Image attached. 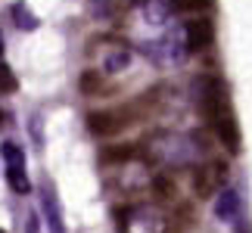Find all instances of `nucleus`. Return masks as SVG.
Segmentation results:
<instances>
[{"label":"nucleus","mask_w":252,"mask_h":233,"mask_svg":"<svg viewBox=\"0 0 252 233\" xmlns=\"http://www.w3.org/2000/svg\"><path fill=\"white\" fill-rule=\"evenodd\" d=\"M0 233H6V230H0Z\"/></svg>","instance_id":"6ab92c4d"},{"label":"nucleus","mask_w":252,"mask_h":233,"mask_svg":"<svg viewBox=\"0 0 252 233\" xmlns=\"http://www.w3.org/2000/svg\"><path fill=\"white\" fill-rule=\"evenodd\" d=\"M212 37H215V31H212L209 19H193V22H187V50H206L212 44Z\"/></svg>","instance_id":"20e7f679"},{"label":"nucleus","mask_w":252,"mask_h":233,"mask_svg":"<svg viewBox=\"0 0 252 233\" xmlns=\"http://www.w3.org/2000/svg\"><path fill=\"white\" fill-rule=\"evenodd\" d=\"M140 149H137V143H119V146H106L100 152V159L106 165H112V162H131V159H137Z\"/></svg>","instance_id":"0eeeda50"},{"label":"nucleus","mask_w":252,"mask_h":233,"mask_svg":"<svg viewBox=\"0 0 252 233\" xmlns=\"http://www.w3.org/2000/svg\"><path fill=\"white\" fill-rule=\"evenodd\" d=\"M215 215L221 221H237V215H240V196L234 190H221V196L215 202Z\"/></svg>","instance_id":"423d86ee"},{"label":"nucleus","mask_w":252,"mask_h":233,"mask_svg":"<svg viewBox=\"0 0 252 233\" xmlns=\"http://www.w3.org/2000/svg\"><path fill=\"white\" fill-rule=\"evenodd\" d=\"M41 208H44V215H47L50 233H65V227H63V215H60V202H56V196H53L50 187H44V193H41Z\"/></svg>","instance_id":"39448f33"},{"label":"nucleus","mask_w":252,"mask_h":233,"mask_svg":"<svg viewBox=\"0 0 252 233\" xmlns=\"http://www.w3.org/2000/svg\"><path fill=\"white\" fill-rule=\"evenodd\" d=\"M0 152H3V162H6V171H25V152L19 143L6 140L3 146H0Z\"/></svg>","instance_id":"6e6552de"},{"label":"nucleus","mask_w":252,"mask_h":233,"mask_svg":"<svg viewBox=\"0 0 252 233\" xmlns=\"http://www.w3.org/2000/svg\"><path fill=\"white\" fill-rule=\"evenodd\" d=\"M168 3H171V9H202L212 0H168Z\"/></svg>","instance_id":"ddd939ff"},{"label":"nucleus","mask_w":252,"mask_h":233,"mask_svg":"<svg viewBox=\"0 0 252 233\" xmlns=\"http://www.w3.org/2000/svg\"><path fill=\"white\" fill-rule=\"evenodd\" d=\"M96 87H100V72H87V75L81 78V90H84V93H94Z\"/></svg>","instance_id":"2eb2a0df"},{"label":"nucleus","mask_w":252,"mask_h":233,"mask_svg":"<svg viewBox=\"0 0 252 233\" xmlns=\"http://www.w3.org/2000/svg\"><path fill=\"white\" fill-rule=\"evenodd\" d=\"M227 183V165L215 159L212 165H206V168H199L196 174V180H193V190H196V196L199 199H209L215 190H221Z\"/></svg>","instance_id":"7ed1b4c3"},{"label":"nucleus","mask_w":252,"mask_h":233,"mask_svg":"<svg viewBox=\"0 0 252 233\" xmlns=\"http://www.w3.org/2000/svg\"><path fill=\"white\" fill-rule=\"evenodd\" d=\"M122 65H128V50L109 56V59H106V72H115V69H122Z\"/></svg>","instance_id":"dca6fc26"},{"label":"nucleus","mask_w":252,"mask_h":233,"mask_svg":"<svg viewBox=\"0 0 252 233\" xmlns=\"http://www.w3.org/2000/svg\"><path fill=\"white\" fill-rule=\"evenodd\" d=\"M147 152H150V159H156L162 165L184 168V165L196 162V155L202 152V146L196 143V137H187V134L156 131V134H150V137H147Z\"/></svg>","instance_id":"f257e3e1"},{"label":"nucleus","mask_w":252,"mask_h":233,"mask_svg":"<svg viewBox=\"0 0 252 233\" xmlns=\"http://www.w3.org/2000/svg\"><path fill=\"white\" fill-rule=\"evenodd\" d=\"M6 183H9L13 193H19V196H25V193L32 190V180H28L25 171H6Z\"/></svg>","instance_id":"9d476101"},{"label":"nucleus","mask_w":252,"mask_h":233,"mask_svg":"<svg viewBox=\"0 0 252 233\" xmlns=\"http://www.w3.org/2000/svg\"><path fill=\"white\" fill-rule=\"evenodd\" d=\"M9 90H16V78L9 75L6 65H0V93H9Z\"/></svg>","instance_id":"4468645a"},{"label":"nucleus","mask_w":252,"mask_h":233,"mask_svg":"<svg viewBox=\"0 0 252 233\" xmlns=\"http://www.w3.org/2000/svg\"><path fill=\"white\" fill-rule=\"evenodd\" d=\"M168 16H171V3H168V0H150V3H147V19H150V22L162 25Z\"/></svg>","instance_id":"1a4fd4ad"},{"label":"nucleus","mask_w":252,"mask_h":233,"mask_svg":"<svg viewBox=\"0 0 252 233\" xmlns=\"http://www.w3.org/2000/svg\"><path fill=\"white\" fill-rule=\"evenodd\" d=\"M119 227L122 233H165L168 230V221H162L159 211H153L150 205H134L128 211L119 215Z\"/></svg>","instance_id":"f03ea898"},{"label":"nucleus","mask_w":252,"mask_h":233,"mask_svg":"<svg viewBox=\"0 0 252 233\" xmlns=\"http://www.w3.org/2000/svg\"><path fill=\"white\" fill-rule=\"evenodd\" d=\"M153 190H156L162 199H171V196H178V183H174L171 177H165V174H159V177L153 180Z\"/></svg>","instance_id":"f8f14e48"},{"label":"nucleus","mask_w":252,"mask_h":233,"mask_svg":"<svg viewBox=\"0 0 252 233\" xmlns=\"http://www.w3.org/2000/svg\"><path fill=\"white\" fill-rule=\"evenodd\" d=\"M0 56H3V34H0Z\"/></svg>","instance_id":"a211bd4d"},{"label":"nucleus","mask_w":252,"mask_h":233,"mask_svg":"<svg viewBox=\"0 0 252 233\" xmlns=\"http://www.w3.org/2000/svg\"><path fill=\"white\" fill-rule=\"evenodd\" d=\"M13 19H16L19 28H28V31H34V28H37V19L32 16V9H28L25 3H16L13 6Z\"/></svg>","instance_id":"9b49d317"},{"label":"nucleus","mask_w":252,"mask_h":233,"mask_svg":"<svg viewBox=\"0 0 252 233\" xmlns=\"http://www.w3.org/2000/svg\"><path fill=\"white\" fill-rule=\"evenodd\" d=\"M22 233H41V227H37V218H34V215H28V218H25Z\"/></svg>","instance_id":"f3484780"}]
</instances>
